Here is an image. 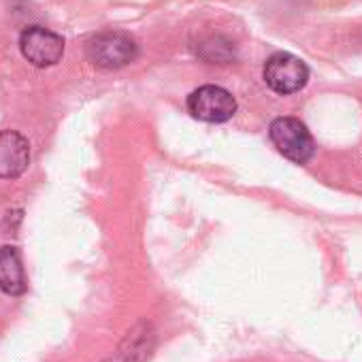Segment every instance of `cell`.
Instances as JSON below:
<instances>
[{
    "label": "cell",
    "mask_w": 362,
    "mask_h": 362,
    "mask_svg": "<svg viewBox=\"0 0 362 362\" xmlns=\"http://www.w3.org/2000/svg\"><path fill=\"white\" fill-rule=\"evenodd\" d=\"M153 345H156V332L151 324L141 322L126 334L117 351L105 362H145L151 356Z\"/></svg>",
    "instance_id": "52a82bcc"
},
{
    "label": "cell",
    "mask_w": 362,
    "mask_h": 362,
    "mask_svg": "<svg viewBox=\"0 0 362 362\" xmlns=\"http://www.w3.org/2000/svg\"><path fill=\"white\" fill-rule=\"evenodd\" d=\"M28 288L20 250L13 245L0 247V290L9 296H22Z\"/></svg>",
    "instance_id": "ba28073f"
},
{
    "label": "cell",
    "mask_w": 362,
    "mask_h": 362,
    "mask_svg": "<svg viewBox=\"0 0 362 362\" xmlns=\"http://www.w3.org/2000/svg\"><path fill=\"white\" fill-rule=\"evenodd\" d=\"M139 56L136 43L124 33H103L88 45V58L100 69H122Z\"/></svg>",
    "instance_id": "3957f363"
},
{
    "label": "cell",
    "mask_w": 362,
    "mask_h": 362,
    "mask_svg": "<svg viewBox=\"0 0 362 362\" xmlns=\"http://www.w3.org/2000/svg\"><path fill=\"white\" fill-rule=\"evenodd\" d=\"M269 136H271V143L277 147V151L296 164H305L313 156L315 145H313L311 132L296 117L273 119L269 126Z\"/></svg>",
    "instance_id": "6da1fadb"
},
{
    "label": "cell",
    "mask_w": 362,
    "mask_h": 362,
    "mask_svg": "<svg viewBox=\"0 0 362 362\" xmlns=\"http://www.w3.org/2000/svg\"><path fill=\"white\" fill-rule=\"evenodd\" d=\"M22 56L37 69L54 66L64 54V39L43 26H30L20 37Z\"/></svg>",
    "instance_id": "5b68a950"
},
{
    "label": "cell",
    "mask_w": 362,
    "mask_h": 362,
    "mask_svg": "<svg viewBox=\"0 0 362 362\" xmlns=\"http://www.w3.org/2000/svg\"><path fill=\"white\" fill-rule=\"evenodd\" d=\"M188 111L201 122L222 124L237 113V100L220 86H203L188 96Z\"/></svg>",
    "instance_id": "277c9868"
},
{
    "label": "cell",
    "mask_w": 362,
    "mask_h": 362,
    "mask_svg": "<svg viewBox=\"0 0 362 362\" xmlns=\"http://www.w3.org/2000/svg\"><path fill=\"white\" fill-rule=\"evenodd\" d=\"M201 58L205 62H211V64H226L235 58V47L230 41L222 39V37H216V39H209L201 45Z\"/></svg>",
    "instance_id": "9c48e42d"
},
{
    "label": "cell",
    "mask_w": 362,
    "mask_h": 362,
    "mask_svg": "<svg viewBox=\"0 0 362 362\" xmlns=\"http://www.w3.org/2000/svg\"><path fill=\"white\" fill-rule=\"evenodd\" d=\"M262 77L273 92L288 96L307 86L309 69L300 58H296L288 52H277L264 62Z\"/></svg>",
    "instance_id": "7a4b0ae2"
},
{
    "label": "cell",
    "mask_w": 362,
    "mask_h": 362,
    "mask_svg": "<svg viewBox=\"0 0 362 362\" xmlns=\"http://www.w3.org/2000/svg\"><path fill=\"white\" fill-rule=\"evenodd\" d=\"M30 164V143L16 130L0 132V179H18Z\"/></svg>",
    "instance_id": "8992f818"
}]
</instances>
